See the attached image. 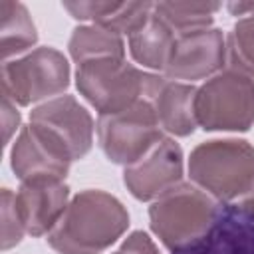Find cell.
Returning a JSON list of instances; mask_svg holds the SVG:
<instances>
[{
  "label": "cell",
  "mask_w": 254,
  "mask_h": 254,
  "mask_svg": "<svg viewBox=\"0 0 254 254\" xmlns=\"http://www.w3.org/2000/svg\"><path fill=\"white\" fill-rule=\"evenodd\" d=\"M226 67L254 79V16L240 18L228 32Z\"/></svg>",
  "instance_id": "d6986e66"
},
{
  "label": "cell",
  "mask_w": 254,
  "mask_h": 254,
  "mask_svg": "<svg viewBox=\"0 0 254 254\" xmlns=\"http://www.w3.org/2000/svg\"><path fill=\"white\" fill-rule=\"evenodd\" d=\"M173 254H254V220L246 218L234 204H224L204 238Z\"/></svg>",
  "instance_id": "5bb4252c"
},
{
  "label": "cell",
  "mask_w": 254,
  "mask_h": 254,
  "mask_svg": "<svg viewBox=\"0 0 254 254\" xmlns=\"http://www.w3.org/2000/svg\"><path fill=\"white\" fill-rule=\"evenodd\" d=\"M196 125L204 131H248L254 125V79L224 67L196 87Z\"/></svg>",
  "instance_id": "5b68a950"
},
{
  "label": "cell",
  "mask_w": 254,
  "mask_h": 254,
  "mask_svg": "<svg viewBox=\"0 0 254 254\" xmlns=\"http://www.w3.org/2000/svg\"><path fill=\"white\" fill-rule=\"evenodd\" d=\"M24 234L26 228L16 208V192L2 189V250H10L20 244Z\"/></svg>",
  "instance_id": "ffe728a7"
},
{
  "label": "cell",
  "mask_w": 254,
  "mask_h": 254,
  "mask_svg": "<svg viewBox=\"0 0 254 254\" xmlns=\"http://www.w3.org/2000/svg\"><path fill=\"white\" fill-rule=\"evenodd\" d=\"M123 254H161L157 244L153 242V238L143 232V230H135L131 232L123 242H121V248H119Z\"/></svg>",
  "instance_id": "44dd1931"
},
{
  "label": "cell",
  "mask_w": 254,
  "mask_h": 254,
  "mask_svg": "<svg viewBox=\"0 0 254 254\" xmlns=\"http://www.w3.org/2000/svg\"><path fill=\"white\" fill-rule=\"evenodd\" d=\"M230 204H234L246 218H250V220H254V189L248 192V194H244L240 200H236V202H230Z\"/></svg>",
  "instance_id": "603a6c76"
},
{
  "label": "cell",
  "mask_w": 254,
  "mask_h": 254,
  "mask_svg": "<svg viewBox=\"0 0 254 254\" xmlns=\"http://www.w3.org/2000/svg\"><path fill=\"white\" fill-rule=\"evenodd\" d=\"M189 179L222 204L240 200L254 189V145L244 139L198 143L187 163Z\"/></svg>",
  "instance_id": "7a4b0ae2"
},
{
  "label": "cell",
  "mask_w": 254,
  "mask_h": 254,
  "mask_svg": "<svg viewBox=\"0 0 254 254\" xmlns=\"http://www.w3.org/2000/svg\"><path fill=\"white\" fill-rule=\"evenodd\" d=\"M226 67V36L218 28H202L177 34L165 77L194 83L208 79Z\"/></svg>",
  "instance_id": "9c48e42d"
},
{
  "label": "cell",
  "mask_w": 254,
  "mask_h": 254,
  "mask_svg": "<svg viewBox=\"0 0 254 254\" xmlns=\"http://www.w3.org/2000/svg\"><path fill=\"white\" fill-rule=\"evenodd\" d=\"M73 157L67 145L54 131L32 121L18 131L10 149V167L20 181L34 177L65 181Z\"/></svg>",
  "instance_id": "ba28073f"
},
{
  "label": "cell",
  "mask_w": 254,
  "mask_h": 254,
  "mask_svg": "<svg viewBox=\"0 0 254 254\" xmlns=\"http://www.w3.org/2000/svg\"><path fill=\"white\" fill-rule=\"evenodd\" d=\"M69 85L67 58L50 46L2 62V95L18 107L42 105L64 95Z\"/></svg>",
  "instance_id": "277c9868"
},
{
  "label": "cell",
  "mask_w": 254,
  "mask_h": 254,
  "mask_svg": "<svg viewBox=\"0 0 254 254\" xmlns=\"http://www.w3.org/2000/svg\"><path fill=\"white\" fill-rule=\"evenodd\" d=\"M127 228L129 212L117 196L99 189H85L71 196L46 240L58 254H101Z\"/></svg>",
  "instance_id": "6da1fadb"
},
{
  "label": "cell",
  "mask_w": 254,
  "mask_h": 254,
  "mask_svg": "<svg viewBox=\"0 0 254 254\" xmlns=\"http://www.w3.org/2000/svg\"><path fill=\"white\" fill-rule=\"evenodd\" d=\"M30 121L54 131L67 145L73 161L83 159L91 151L95 123L91 113L73 95L64 93L36 105L30 113Z\"/></svg>",
  "instance_id": "4fadbf2b"
},
{
  "label": "cell",
  "mask_w": 254,
  "mask_h": 254,
  "mask_svg": "<svg viewBox=\"0 0 254 254\" xmlns=\"http://www.w3.org/2000/svg\"><path fill=\"white\" fill-rule=\"evenodd\" d=\"M226 10L232 16H254V2H228Z\"/></svg>",
  "instance_id": "cb8c5ba5"
},
{
  "label": "cell",
  "mask_w": 254,
  "mask_h": 254,
  "mask_svg": "<svg viewBox=\"0 0 254 254\" xmlns=\"http://www.w3.org/2000/svg\"><path fill=\"white\" fill-rule=\"evenodd\" d=\"M185 155L173 137H163L143 159L125 167L123 185L137 200H157L183 183Z\"/></svg>",
  "instance_id": "30bf717a"
},
{
  "label": "cell",
  "mask_w": 254,
  "mask_h": 254,
  "mask_svg": "<svg viewBox=\"0 0 254 254\" xmlns=\"http://www.w3.org/2000/svg\"><path fill=\"white\" fill-rule=\"evenodd\" d=\"M67 50L71 60L81 65L85 62L93 60H105V58H125V40L123 36L95 26V24H83L77 26L67 42Z\"/></svg>",
  "instance_id": "e0dca14e"
},
{
  "label": "cell",
  "mask_w": 254,
  "mask_h": 254,
  "mask_svg": "<svg viewBox=\"0 0 254 254\" xmlns=\"http://www.w3.org/2000/svg\"><path fill=\"white\" fill-rule=\"evenodd\" d=\"M95 133L103 155L111 163L123 167L143 159L163 137H167L159 127L151 103L145 99L125 111L99 115Z\"/></svg>",
  "instance_id": "52a82bcc"
},
{
  "label": "cell",
  "mask_w": 254,
  "mask_h": 254,
  "mask_svg": "<svg viewBox=\"0 0 254 254\" xmlns=\"http://www.w3.org/2000/svg\"><path fill=\"white\" fill-rule=\"evenodd\" d=\"M0 36L2 62L32 52V46L38 40V32L28 8L22 2L0 0Z\"/></svg>",
  "instance_id": "2e32d148"
},
{
  "label": "cell",
  "mask_w": 254,
  "mask_h": 254,
  "mask_svg": "<svg viewBox=\"0 0 254 254\" xmlns=\"http://www.w3.org/2000/svg\"><path fill=\"white\" fill-rule=\"evenodd\" d=\"M224 204L198 189L194 183H181L149 206L153 234L171 252L192 246L216 224Z\"/></svg>",
  "instance_id": "3957f363"
},
{
  "label": "cell",
  "mask_w": 254,
  "mask_h": 254,
  "mask_svg": "<svg viewBox=\"0 0 254 254\" xmlns=\"http://www.w3.org/2000/svg\"><path fill=\"white\" fill-rule=\"evenodd\" d=\"M113 254H123V252H121V250H117V252H113Z\"/></svg>",
  "instance_id": "d4e9b609"
},
{
  "label": "cell",
  "mask_w": 254,
  "mask_h": 254,
  "mask_svg": "<svg viewBox=\"0 0 254 254\" xmlns=\"http://www.w3.org/2000/svg\"><path fill=\"white\" fill-rule=\"evenodd\" d=\"M196 85L169 79L163 73L147 71L143 99L151 103L159 127L167 137H189L194 133Z\"/></svg>",
  "instance_id": "8fae6325"
},
{
  "label": "cell",
  "mask_w": 254,
  "mask_h": 254,
  "mask_svg": "<svg viewBox=\"0 0 254 254\" xmlns=\"http://www.w3.org/2000/svg\"><path fill=\"white\" fill-rule=\"evenodd\" d=\"M20 111H18V105L14 101H10L8 97L2 95V127H4V145H10L12 137L16 135L20 127Z\"/></svg>",
  "instance_id": "7402d4cb"
},
{
  "label": "cell",
  "mask_w": 254,
  "mask_h": 254,
  "mask_svg": "<svg viewBox=\"0 0 254 254\" xmlns=\"http://www.w3.org/2000/svg\"><path fill=\"white\" fill-rule=\"evenodd\" d=\"M69 200V187L64 179L34 177L20 181L16 190V208L24 222L26 234L48 236L64 216Z\"/></svg>",
  "instance_id": "7c38bea8"
},
{
  "label": "cell",
  "mask_w": 254,
  "mask_h": 254,
  "mask_svg": "<svg viewBox=\"0 0 254 254\" xmlns=\"http://www.w3.org/2000/svg\"><path fill=\"white\" fill-rule=\"evenodd\" d=\"M218 2H155V14L175 30V34L212 28Z\"/></svg>",
  "instance_id": "ac0fdd59"
},
{
  "label": "cell",
  "mask_w": 254,
  "mask_h": 254,
  "mask_svg": "<svg viewBox=\"0 0 254 254\" xmlns=\"http://www.w3.org/2000/svg\"><path fill=\"white\" fill-rule=\"evenodd\" d=\"M147 71L125 58L93 60L77 65L75 87L99 115L129 109L143 99Z\"/></svg>",
  "instance_id": "8992f818"
},
{
  "label": "cell",
  "mask_w": 254,
  "mask_h": 254,
  "mask_svg": "<svg viewBox=\"0 0 254 254\" xmlns=\"http://www.w3.org/2000/svg\"><path fill=\"white\" fill-rule=\"evenodd\" d=\"M175 30L167 26L153 8V16L149 22L137 30L133 36L127 38V48L131 58L145 69H151L153 73H163L167 67V62L171 58V50L175 44Z\"/></svg>",
  "instance_id": "9a60e30c"
}]
</instances>
